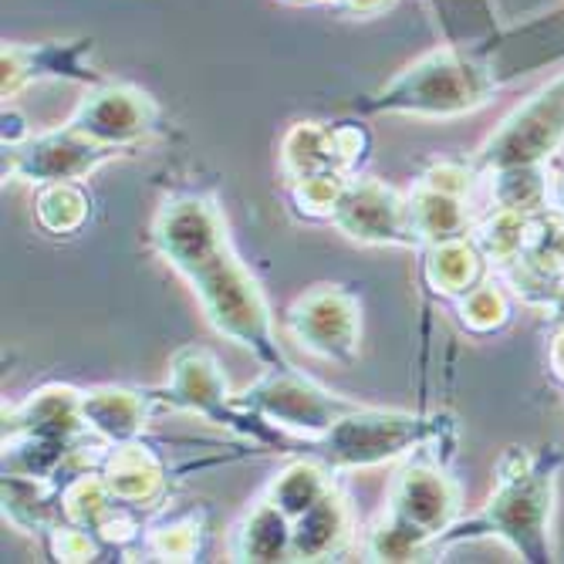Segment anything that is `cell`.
<instances>
[{
	"label": "cell",
	"instance_id": "obj_1",
	"mask_svg": "<svg viewBox=\"0 0 564 564\" xmlns=\"http://www.w3.org/2000/svg\"><path fill=\"white\" fill-rule=\"evenodd\" d=\"M152 243L199 297L210 325L264 366H288L274 338L271 307L230 247L227 224L210 196H173L152 224Z\"/></svg>",
	"mask_w": 564,
	"mask_h": 564
},
{
	"label": "cell",
	"instance_id": "obj_2",
	"mask_svg": "<svg viewBox=\"0 0 564 564\" xmlns=\"http://www.w3.org/2000/svg\"><path fill=\"white\" fill-rule=\"evenodd\" d=\"M564 467V453L557 446H507L497 459V487L480 510L459 518L446 528L433 551H446L453 544H470L497 538L524 561L547 564L554 561L551 547V510H554V484Z\"/></svg>",
	"mask_w": 564,
	"mask_h": 564
},
{
	"label": "cell",
	"instance_id": "obj_3",
	"mask_svg": "<svg viewBox=\"0 0 564 564\" xmlns=\"http://www.w3.org/2000/svg\"><path fill=\"white\" fill-rule=\"evenodd\" d=\"M500 85L480 51L470 44H440L409 62L379 91L355 101L358 116H423L456 119L484 109Z\"/></svg>",
	"mask_w": 564,
	"mask_h": 564
},
{
	"label": "cell",
	"instance_id": "obj_4",
	"mask_svg": "<svg viewBox=\"0 0 564 564\" xmlns=\"http://www.w3.org/2000/svg\"><path fill=\"white\" fill-rule=\"evenodd\" d=\"M322 464L335 470H362V467H379L386 459H395L409 449H426L433 446H456L453 436V420L449 416H423V413H395V409H369L358 405L345 413L325 436L304 443ZM443 459L440 453H433ZM446 464V459H443Z\"/></svg>",
	"mask_w": 564,
	"mask_h": 564
},
{
	"label": "cell",
	"instance_id": "obj_5",
	"mask_svg": "<svg viewBox=\"0 0 564 564\" xmlns=\"http://www.w3.org/2000/svg\"><path fill=\"white\" fill-rule=\"evenodd\" d=\"M564 145V72L510 112L470 163L477 176L551 166Z\"/></svg>",
	"mask_w": 564,
	"mask_h": 564
},
{
	"label": "cell",
	"instance_id": "obj_6",
	"mask_svg": "<svg viewBox=\"0 0 564 564\" xmlns=\"http://www.w3.org/2000/svg\"><path fill=\"white\" fill-rule=\"evenodd\" d=\"M237 399L247 409H253L261 420H268L274 430L301 436V443L325 436L345 413L362 405L335 392H325L322 386L304 379L291 366H268V372Z\"/></svg>",
	"mask_w": 564,
	"mask_h": 564
},
{
	"label": "cell",
	"instance_id": "obj_7",
	"mask_svg": "<svg viewBox=\"0 0 564 564\" xmlns=\"http://www.w3.org/2000/svg\"><path fill=\"white\" fill-rule=\"evenodd\" d=\"M68 126L98 145L129 152L160 129V106L129 82H98L78 101Z\"/></svg>",
	"mask_w": 564,
	"mask_h": 564
},
{
	"label": "cell",
	"instance_id": "obj_8",
	"mask_svg": "<svg viewBox=\"0 0 564 564\" xmlns=\"http://www.w3.org/2000/svg\"><path fill=\"white\" fill-rule=\"evenodd\" d=\"M386 518L413 531L423 547H433V541L459 521V490L446 477L443 459L423 449L416 464L395 477Z\"/></svg>",
	"mask_w": 564,
	"mask_h": 564
},
{
	"label": "cell",
	"instance_id": "obj_9",
	"mask_svg": "<svg viewBox=\"0 0 564 564\" xmlns=\"http://www.w3.org/2000/svg\"><path fill=\"white\" fill-rule=\"evenodd\" d=\"M8 149H11V156H8L4 173L21 176L28 183H37V186L75 183V180L88 176L95 166L122 156L119 149L91 142L88 135H82L68 122L62 129H55V132L31 135V139H24L18 145H8Z\"/></svg>",
	"mask_w": 564,
	"mask_h": 564
},
{
	"label": "cell",
	"instance_id": "obj_10",
	"mask_svg": "<svg viewBox=\"0 0 564 564\" xmlns=\"http://www.w3.org/2000/svg\"><path fill=\"white\" fill-rule=\"evenodd\" d=\"M477 51L497 85L564 62V4L541 18L490 34L484 44H477Z\"/></svg>",
	"mask_w": 564,
	"mask_h": 564
},
{
	"label": "cell",
	"instance_id": "obj_11",
	"mask_svg": "<svg viewBox=\"0 0 564 564\" xmlns=\"http://www.w3.org/2000/svg\"><path fill=\"white\" fill-rule=\"evenodd\" d=\"M358 325L362 322H358L355 297L328 284L301 294L288 312L291 335L315 355L332 358V362H348L355 355Z\"/></svg>",
	"mask_w": 564,
	"mask_h": 564
},
{
	"label": "cell",
	"instance_id": "obj_12",
	"mask_svg": "<svg viewBox=\"0 0 564 564\" xmlns=\"http://www.w3.org/2000/svg\"><path fill=\"white\" fill-rule=\"evenodd\" d=\"M328 220L335 227H341L348 237L366 240V243L420 247V237L413 227V207L402 203L392 189L369 183V180L366 183H345Z\"/></svg>",
	"mask_w": 564,
	"mask_h": 564
},
{
	"label": "cell",
	"instance_id": "obj_13",
	"mask_svg": "<svg viewBox=\"0 0 564 564\" xmlns=\"http://www.w3.org/2000/svg\"><path fill=\"white\" fill-rule=\"evenodd\" d=\"M91 51V37L78 41H37V44H4V101L14 98L31 82H106L85 58Z\"/></svg>",
	"mask_w": 564,
	"mask_h": 564
},
{
	"label": "cell",
	"instance_id": "obj_14",
	"mask_svg": "<svg viewBox=\"0 0 564 564\" xmlns=\"http://www.w3.org/2000/svg\"><path fill=\"white\" fill-rule=\"evenodd\" d=\"M348 510L338 490L332 487L318 503H312L304 514L294 521L291 534V557L297 561H322L328 554H338L348 541Z\"/></svg>",
	"mask_w": 564,
	"mask_h": 564
},
{
	"label": "cell",
	"instance_id": "obj_15",
	"mask_svg": "<svg viewBox=\"0 0 564 564\" xmlns=\"http://www.w3.org/2000/svg\"><path fill=\"white\" fill-rule=\"evenodd\" d=\"M294 524L284 510H278L268 497L247 510L243 524L234 534L237 561H288L291 557Z\"/></svg>",
	"mask_w": 564,
	"mask_h": 564
},
{
	"label": "cell",
	"instance_id": "obj_16",
	"mask_svg": "<svg viewBox=\"0 0 564 564\" xmlns=\"http://www.w3.org/2000/svg\"><path fill=\"white\" fill-rule=\"evenodd\" d=\"M145 402L149 395L142 392H126V389H95L82 392V416L88 426L106 433L116 443H129L142 420H145Z\"/></svg>",
	"mask_w": 564,
	"mask_h": 564
},
{
	"label": "cell",
	"instance_id": "obj_17",
	"mask_svg": "<svg viewBox=\"0 0 564 564\" xmlns=\"http://www.w3.org/2000/svg\"><path fill=\"white\" fill-rule=\"evenodd\" d=\"M322 459L315 456V459H297V464H291V467H284L278 477H274V484L268 487V500L278 507V510H284V514L291 518V524L304 514L307 507L312 503H318L335 484L328 480V474L318 467Z\"/></svg>",
	"mask_w": 564,
	"mask_h": 564
},
{
	"label": "cell",
	"instance_id": "obj_18",
	"mask_svg": "<svg viewBox=\"0 0 564 564\" xmlns=\"http://www.w3.org/2000/svg\"><path fill=\"white\" fill-rule=\"evenodd\" d=\"M510 312H514L510 294L494 278L480 281L474 291H467L464 297H459V322H464L474 335L500 332L510 322Z\"/></svg>",
	"mask_w": 564,
	"mask_h": 564
},
{
	"label": "cell",
	"instance_id": "obj_19",
	"mask_svg": "<svg viewBox=\"0 0 564 564\" xmlns=\"http://www.w3.org/2000/svg\"><path fill=\"white\" fill-rule=\"evenodd\" d=\"M284 4H297V8H335L341 14H351V18H379L386 14L395 0H284Z\"/></svg>",
	"mask_w": 564,
	"mask_h": 564
},
{
	"label": "cell",
	"instance_id": "obj_20",
	"mask_svg": "<svg viewBox=\"0 0 564 564\" xmlns=\"http://www.w3.org/2000/svg\"><path fill=\"white\" fill-rule=\"evenodd\" d=\"M430 4H433V11H436V21L443 24L446 41L453 44V41H456V18H459V11H464V0H430ZM467 4L477 8V11H484V14H490L487 0H467Z\"/></svg>",
	"mask_w": 564,
	"mask_h": 564
},
{
	"label": "cell",
	"instance_id": "obj_21",
	"mask_svg": "<svg viewBox=\"0 0 564 564\" xmlns=\"http://www.w3.org/2000/svg\"><path fill=\"white\" fill-rule=\"evenodd\" d=\"M547 369H551V376L564 386V328L554 332V338H551V348H547Z\"/></svg>",
	"mask_w": 564,
	"mask_h": 564
},
{
	"label": "cell",
	"instance_id": "obj_22",
	"mask_svg": "<svg viewBox=\"0 0 564 564\" xmlns=\"http://www.w3.org/2000/svg\"><path fill=\"white\" fill-rule=\"evenodd\" d=\"M547 170H551V207L564 214V163Z\"/></svg>",
	"mask_w": 564,
	"mask_h": 564
}]
</instances>
